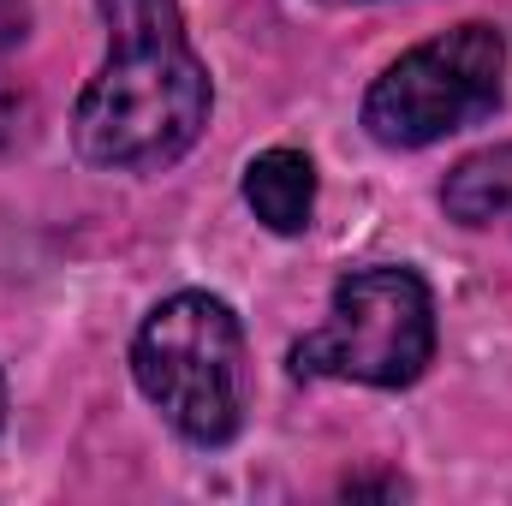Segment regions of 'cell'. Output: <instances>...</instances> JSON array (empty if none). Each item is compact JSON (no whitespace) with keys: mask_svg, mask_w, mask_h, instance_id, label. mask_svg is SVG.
<instances>
[{"mask_svg":"<svg viewBox=\"0 0 512 506\" xmlns=\"http://www.w3.org/2000/svg\"><path fill=\"white\" fill-rule=\"evenodd\" d=\"M441 209H447L459 227L507 221L512 215V143H495V149L465 155V161L447 173V185H441Z\"/></svg>","mask_w":512,"mask_h":506,"instance_id":"8992f818","label":"cell"},{"mask_svg":"<svg viewBox=\"0 0 512 506\" xmlns=\"http://www.w3.org/2000/svg\"><path fill=\"white\" fill-rule=\"evenodd\" d=\"M340 6H364V0H340Z\"/></svg>","mask_w":512,"mask_h":506,"instance_id":"9c48e42d","label":"cell"},{"mask_svg":"<svg viewBox=\"0 0 512 506\" xmlns=\"http://www.w3.org/2000/svg\"><path fill=\"white\" fill-rule=\"evenodd\" d=\"M245 203H251V215L268 233H280V239L304 233L310 215H316V161L304 149H292V143H274V149L251 155Z\"/></svg>","mask_w":512,"mask_h":506,"instance_id":"5b68a950","label":"cell"},{"mask_svg":"<svg viewBox=\"0 0 512 506\" xmlns=\"http://www.w3.org/2000/svg\"><path fill=\"white\" fill-rule=\"evenodd\" d=\"M24 24H30V0H0V48H6V42H18V36H24Z\"/></svg>","mask_w":512,"mask_h":506,"instance_id":"52a82bcc","label":"cell"},{"mask_svg":"<svg viewBox=\"0 0 512 506\" xmlns=\"http://www.w3.org/2000/svg\"><path fill=\"white\" fill-rule=\"evenodd\" d=\"M435 358V292L417 268L376 262L352 268L322 328L292 346L298 381H358V387H411Z\"/></svg>","mask_w":512,"mask_h":506,"instance_id":"3957f363","label":"cell"},{"mask_svg":"<svg viewBox=\"0 0 512 506\" xmlns=\"http://www.w3.org/2000/svg\"><path fill=\"white\" fill-rule=\"evenodd\" d=\"M137 393L191 447H227L251 411V352L245 322L215 292L161 298L131 334Z\"/></svg>","mask_w":512,"mask_h":506,"instance_id":"7a4b0ae2","label":"cell"},{"mask_svg":"<svg viewBox=\"0 0 512 506\" xmlns=\"http://www.w3.org/2000/svg\"><path fill=\"white\" fill-rule=\"evenodd\" d=\"M507 90V36L465 18L405 48L364 96V131L382 149H429L465 126H483Z\"/></svg>","mask_w":512,"mask_h":506,"instance_id":"277c9868","label":"cell"},{"mask_svg":"<svg viewBox=\"0 0 512 506\" xmlns=\"http://www.w3.org/2000/svg\"><path fill=\"white\" fill-rule=\"evenodd\" d=\"M0 423H6V381H0Z\"/></svg>","mask_w":512,"mask_h":506,"instance_id":"ba28073f","label":"cell"},{"mask_svg":"<svg viewBox=\"0 0 512 506\" xmlns=\"http://www.w3.org/2000/svg\"><path fill=\"white\" fill-rule=\"evenodd\" d=\"M108 60L72 108V143L90 167L161 173L209 126L215 84L191 48L179 0H102Z\"/></svg>","mask_w":512,"mask_h":506,"instance_id":"6da1fadb","label":"cell"}]
</instances>
